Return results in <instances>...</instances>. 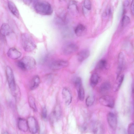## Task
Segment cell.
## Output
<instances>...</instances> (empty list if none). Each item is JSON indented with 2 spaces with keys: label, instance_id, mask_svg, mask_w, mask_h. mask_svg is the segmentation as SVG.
<instances>
[{
  "label": "cell",
  "instance_id": "obj_1",
  "mask_svg": "<svg viewBox=\"0 0 134 134\" xmlns=\"http://www.w3.org/2000/svg\"><path fill=\"white\" fill-rule=\"evenodd\" d=\"M35 11L39 14L45 15H51L53 9L50 4L45 1H38L36 2L34 6Z\"/></svg>",
  "mask_w": 134,
  "mask_h": 134
},
{
  "label": "cell",
  "instance_id": "obj_2",
  "mask_svg": "<svg viewBox=\"0 0 134 134\" xmlns=\"http://www.w3.org/2000/svg\"><path fill=\"white\" fill-rule=\"evenodd\" d=\"M36 62L35 60L32 57L25 56L17 62L19 67L23 70H30L35 67Z\"/></svg>",
  "mask_w": 134,
  "mask_h": 134
},
{
  "label": "cell",
  "instance_id": "obj_3",
  "mask_svg": "<svg viewBox=\"0 0 134 134\" xmlns=\"http://www.w3.org/2000/svg\"><path fill=\"white\" fill-rule=\"evenodd\" d=\"M21 37L23 48L25 51L31 52L35 49L36 45L30 35L27 34H24Z\"/></svg>",
  "mask_w": 134,
  "mask_h": 134
},
{
  "label": "cell",
  "instance_id": "obj_4",
  "mask_svg": "<svg viewBox=\"0 0 134 134\" xmlns=\"http://www.w3.org/2000/svg\"><path fill=\"white\" fill-rule=\"evenodd\" d=\"M6 73L10 90L12 91H14L16 90V86L14 75L12 69L9 66L6 67Z\"/></svg>",
  "mask_w": 134,
  "mask_h": 134
},
{
  "label": "cell",
  "instance_id": "obj_5",
  "mask_svg": "<svg viewBox=\"0 0 134 134\" xmlns=\"http://www.w3.org/2000/svg\"><path fill=\"white\" fill-rule=\"evenodd\" d=\"M27 121L29 131L33 134L37 133L38 130V125L34 117L33 116L29 117Z\"/></svg>",
  "mask_w": 134,
  "mask_h": 134
},
{
  "label": "cell",
  "instance_id": "obj_6",
  "mask_svg": "<svg viewBox=\"0 0 134 134\" xmlns=\"http://www.w3.org/2000/svg\"><path fill=\"white\" fill-rule=\"evenodd\" d=\"M100 103L102 105L110 108H113L115 105V100L111 96L106 95L100 98L99 100Z\"/></svg>",
  "mask_w": 134,
  "mask_h": 134
},
{
  "label": "cell",
  "instance_id": "obj_7",
  "mask_svg": "<svg viewBox=\"0 0 134 134\" xmlns=\"http://www.w3.org/2000/svg\"><path fill=\"white\" fill-rule=\"evenodd\" d=\"M68 65V62L67 61L59 60L52 62L50 65V67L52 70H57L65 68Z\"/></svg>",
  "mask_w": 134,
  "mask_h": 134
},
{
  "label": "cell",
  "instance_id": "obj_8",
  "mask_svg": "<svg viewBox=\"0 0 134 134\" xmlns=\"http://www.w3.org/2000/svg\"><path fill=\"white\" fill-rule=\"evenodd\" d=\"M61 115V110L59 106L57 105L54 109L50 117L51 122L53 123L60 118Z\"/></svg>",
  "mask_w": 134,
  "mask_h": 134
},
{
  "label": "cell",
  "instance_id": "obj_9",
  "mask_svg": "<svg viewBox=\"0 0 134 134\" xmlns=\"http://www.w3.org/2000/svg\"><path fill=\"white\" fill-rule=\"evenodd\" d=\"M107 119L108 124L111 128L113 130H115L117 127V120L115 115L112 112L109 113Z\"/></svg>",
  "mask_w": 134,
  "mask_h": 134
},
{
  "label": "cell",
  "instance_id": "obj_10",
  "mask_svg": "<svg viewBox=\"0 0 134 134\" xmlns=\"http://www.w3.org/2000/svg\"><path fill=\"white\" fill-rule=\"evenodd\" d=\"M62 95L66 104L69 105L72 100V96L69 90L66 88H64L62 91Z\"/></svg>",
  "mask_w": 134,
  "mask_h": 134
},
{
  "label": "cell",
  "instance_id": "obj_11",
  "mask_svg": "<svg viewBox=\"0 0 134 134\" xmlns=\"http://www.w3.org/2000/svg\"><path fill=\"white\" fill-rule=\"evenodd\" d=\"M8 57L13 60H16L20 57L22 54L18 50L15 48L10 49L7 52Z\"/></svg>",
  "mask_w": 134,
  "mask_h": 134
},
{
  "label": "cell",
  "instance_id": "obj_12",
  "mask_svg": "<svg viewBox=\"0 0 134 134\" xmlns=\"http://www.w3.org/2000/svg\"><path fill=\"white\" fill-rule=\"evenodd\" d=\"M78 49V46L76 44L71 43L67 45L63 50L64 53L66 54H72L76 52Z\"/></svg>",
  "mask_w": 134,
  "mask_h": 134
},
{
  "label": "cell",
  "instance_id": "obj_13",
  "mask_svg": "<svg viewBox=\"0 0 134 134\" xmlns=\"http://www.w3.org/2000/svg\"><path fill=\"white\" fill-rule=\"evenodd\" d=\"M124 63V57L122 53H119L118 58V67L117 70V78L120 75L122 70Z\"/></svg>",
  "mask_w": 134,
  "mask_h": 134
},
{
  "label": "cell",
  "instance_id": "obj_14",
  "mask_svg": "<svg viewBox=\"0 0 134 134\" xmlns=\"http://www.w3.org/2000/svg\"><path fill=\"white\" fill-rule=\"evenodd\" d=\"M90 54V51L88 50H83L78 53L77 55L78 60L80 62H82L86 59L89 56Z\"/></svg>",
  "mask_w": 134,
  "mask_h": 134
},
{
  "label": "cell",
  "instance_id": "obj_15",
  "mask_svg": "<svg viewBox=\"0 0 134 134\" xmlns=\"http://www.w3.org/2000/svg\"><path fill=\"white\" fill-rule=\"evenodd\" d=\"M74 32L77 36H81L86 34V28L83 25L79 24L75 28Z\"/></svg>",
  "mask_w": 134,
  "mask_h": 134
},
{
  "label": "cell",
  "instance_id": "obj_16",
  "mask_svg": "<svg viewBox=\"0 0 134 134\" xmlns=\"http://www.w3.org/2000/svg\"><path fill=\"white\" fill-rule=\"evenodd\" d=\"M18 126L21 131L27 132L28 129L27 121L23 118H19L18 121Z\"/></svg>",
  "mask_w": 134,
  "mask_h": 134
},
{
  "label": "cell",
  "instance_id": "obj_17",
  "mask_svg": "<svg viewBox=\"0 0 134 134\" xmlns=\"http://www.w3.org/2000/svg\"><path fill=\"white\" fill-rule=\"evenodd\" d=\"M11 32L10 27L7 23L3 24L0 29V33L3 36H6L9 35Z\"/></svg>",
  "mask_w": 134,
  "mask_h": 134
},
{
  "label": "cell",
  "instance_id": "obj_18",
  "mask_svg": "<svg viewBox=\"0 0 134 134\" xmlns=\"http://www.w3.org/2000/svg\"><path fill=\"white\" fill-rule=\"evenodd\" d=\"M40 83V77L37 75L33 78L30 85V89L31 90L35 89L39 86Z\"/></svg>",
  "mask_w": 134,
  "mask_h": 134
},
{
  "label": "cell",
  "instance_id": "obj_19",
  "mask_svg": "<svg viewBox=\"0 0 134 134\" xmlns=\"http://www.w3.org/2000/svg\"><path fill=\"white\" fill-rule=\"evenodd\" d=\"M8 6L12 14L18 18L19 17V12L15 4L12 2L9 1L8 2Z\"/></svg>",
  "mask_w": 134,
  "mask_h": 134
},
{
  "label": "cell",
  "instance_id": "obj_20",
  "mask_svg": "<svg viewBox=\"0 0 134 134\" xmlns=\"http://www.w3.org/2000/svg\"><path fill=\"white\" fill-rule=\"evenodd\" d=\"M104 128L102 125L99 122H96L93 126V131L95 134H101L104 132Z\"/></svg>",
  "mask_w": 134,
  "mask_h": 134
},
{
  "label": "cell",
  "instance_id": "obj_21",
  "mask_svg": "<svg viewBox=\"0 0 134 134\" xmlns=\"http://www.w3.org/2000/svg\"><path fill=\"white\" fill-rule=\"evenodd\" d=\"M69 11L73 15L76 14L78 12V10L77 3L75 1H71L68 6Z\"/></svg>",
  "mask_w": 134,
  "mask_h": 134
},
{
  "label": "cell",
  "instance_id": "obj_22",
  "mask_svg": "<svg viewBox=\"0 0 134 134\" xmlns=\"http://www.w3.org/2000/svg\"><path fill=\"white\" fill-rule=\"evenodd\" d=\"M111 85L108 82H104L100 85V90L102 93H105L110 89Z\"/></svg>",
  "mask_w": 134,
  "mask_h": 134
},
{
  "label": "cell",
  "instance_id": "obj_23",
  "mask_svg": "<svg viewBox=\"0 0 134 134\" xmlns=\"http://www.w3.org/2000/svg\"><path fill=\"white\" fill-rule=\"evenodd\" d=\"M78 91V97L80 100L83 101L85 98V92L82 85L76 87Z\"/></svg>",
  "mask_w": 134,
  "mask_h": 134
},
{
  "label": "cell",
  "instance_id": "obj_24",
  "mask_svg": "<svg viewBox=\"0 0 134 134\" xmlns=\"http://www.w3.org/2000/svg\"><path fill=\"white\" fill-rule=\"evenodd\" d=\"M99 77L98 74L94 73L92 74L90 79L91 85L95 86L98 84L99 81Z\"/></svg>",
  "mask_w": 134,
  "mask_h": 134
},
{
  "label": "cell",
  "instance_id": "obj_25",
  "mask_svg": "<svg viewBox=\"0 0 134 134\" xmlns=\"http://www.w3.org/2000/svg\"><path fill=\"white\" fill-rule=\"evenodd\" d=\"M29 102L30 107L35 112L37 111V108L35 104V99L32 96H30L29 98Z\"/></svg>",
  "mask_w": 134,
  "mask_h": 134
},
{
  "label": "cell",
  "instance_id": "obj_26",
  "mask_svg": "<svg viewBox=\"0 0 134 134\" xmlns=\"http://www.w3.org/2000/svg\"><path fill=\"white\" fill-rule=\"evenodd\" d=\"M95 99L94 96H88L86 100V103L88 107L92 106L95 101Z\"/></svg>",
  "mask_w": 134,
  "mask_h": 134
},
{
  "label": "cell",
  "instance_id": "obj_27",
  "mask_svg": "<svg viewBox=\"0 0 134 134\" xmlns=\"http://www.w3.org/2000/svg\"><path fill=\"white\" fill-rule=\"evenodd\" d=\"M107 64L106 61L104 60L100 61L96 66V68L98 69L101 70L103 69L106 67Z\"/></svg>",
  "mask_w": 134,
  "mask_h": 134
},
{
  "label": "cell",
  "instance_id": "obj_28",
  "mask_svg": "<svg viewBox=\"0 0 134 134\" xmlns=\"http://www.w3.org/2000/svg\"><path fill=\"white\" fill-rule=\"evenodd\" d=\"M130 22L131 20L129 17L127 16H124L121 21V25L122 27L126 26Z\"/></svg>",
  "mask_w": 134,
  "mask_h": 134
},
{
  "label": "cell",
  "instance_id": "obj_29",
  "mask_svg": "<svg viewBox=\"0 0 134 134\" xmlns=\"http://www.w3.org/2000/svg\"><path fill=\"white\" fill-rule=\"evenodd\" d=\"M118 78V82H117V88H116V90H118L121 86L123 82L124 78V75H122L120 76Z\"/></svg>",
  "mask_w": 134,
  "mask_h": 134
},
{
  "label": "cell",
  "instance_id": "obj_30",
  "mask_svg": "<svg viewBox=\"0 0 134 134\" xmlns=\"http://www.w3.org/2000/svg\"><path fill=\"white\" fill-rule=\"evenodd\" d=\"M84 6L87 10H91V3L90 0H84Z\"/></svg>",
  "mask_w": 134,
  "mask_h": 134
},
{
  "label": "cell",
  "instance_id": "obj_31",
  "mask_svg": "<svg viewBox=\"0 0 134 134\" xmlns=\"http://www.w3.org/2000/svg\"><path fill=\"white\" fill-rule=\"evenodd\" d=\"M128 134H133L134 133V124L133 123L130 124L128 127Z\"/></svg>",
  "mask_w": 134,
  "mask_h": 134
},
{
  "label": "cell",
  "instance_id": "obj_32",
  "mask_svg": "<svg viewBox=\"0 0 134 134\" xmlns=\"http://www.w3.org/2000/svg\"><path fill=\"white\" fill-rule=\"evenodd\" d=\"M41 115L43 119H45L47 118V108L45 107H44L42 110Z\"/></svg>",
  "mask_w": 134,
  "mask_h": 134
},
{
  "label": "cell",
  "instance_id": "obj_33",
  "mask_svg": "<svg viewBox=\"0 0 134 134\" xmlns=\"http://www.w3.org/2000/svg\"><path fill=\"white\" fill-rule=\"evenodd\" d=\"M21 0L28 5H30L32 1V0Z\"/></svg>",
  "mask_w": 134,
  "mask_h": 134
},
{
  "label": "cell",
  "instance_id": "obj_34",
  "mask_svg": "<svg viewBox=\"0 0 134 134\" xmlns=\"http://www.w3.org/2000/svg\"><path fill=\"white\" fill-rule=\"evenodd\" d=\"M134 0L132 1L131 5V10L132 14L134 15Z\"/></svg>",
  "mask_w": 134,
  "mask_h": 134
},
{
  "label": "cell",
  "instance_id": "obj_35",
  "mask_svg": "<svg viewBox=\"0 0 134 134\" xmlns=\"http://www.w3.org/2000/svg\"><path fill=\"white\" fill-rule=\"evenodd\" d=\"M129 5V2L128 0H126L124 3V7H128Z\"/></svg>",
  "mask_w": 134,
  "mask_h": 134
}]
</instances>
